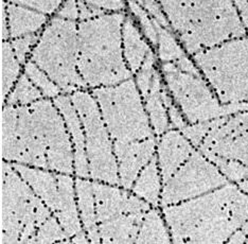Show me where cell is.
Wrapping results in <instances>:
<instances>
[{"instance_id":"obj_19","label":"cell","mask_w":248,"mask_h":244,"mask_svg":"<svg viewBox=\"0 0 248 244\" xmlns=\"http://www.w3.org/2000/svg\"><path fill=\"white\" fill-rule=\"evenodd\" d=\"M123 56L132 75H136L150 53L151 44L140 30L134 17L126 13L122 28Z\"/></svg>"},{"instance_id":"obj_32","label":"cell","mask_w":248,"mask_h":244,"mask_svg":"<svg viewBox=\"0 0 248 244\" xmlns=\"http://www.w3.org/2000/svg\"><path fill=\"white\" fill-rule=\"evenodd\" d=\"M127 8L129 10V14L136 20L144 37L148 39L153 49L156 50L157 45H158V35H157L154 20L138 1H128Z\"/></svg>"},{"instance_id":"obj_23","label":"cell","mask_w":248,"mask_h":244,"mask_svg":"<svg viewBox=\"0 0 248 244\" xmlns=\"http://www.w3.org/2000/svg\"><path fill=\"white\" fill-rule=\"evenodd\" d=\"M7 11L11 39L38 33L48 20L45 14L22 7L14 1L7 3Z\"/></svg>"},{"instance_id":"obj_35","label":"cell","mask_w":248,"mask_h":244,"mask_svg":"<svg viewBox=\"0 0 248 244\" xmlns=\"http://www.w3.org/2000/svg\"><path fill=\"white\" fill-rule=\"evenodd\" d=\"M39 33L29 34V35L14 38L11 41V46L14 51V53L17 58L20 65H26L27 58L31 55L33 49L36 46V44L39 41Z\"/></svg>"},{"instance_id":"obj_33","label":"cell","mask_w":248,"mask_h":244,"mask_svg":"<svg viewBox=\"0 0 248 244\" xmlns=\"http://www.w3.org/2000/svg\"><path fill=\"white\" fill-rule=\"evenodd\" d=\"M158 68L159 65L157 54L156 52H154V50H151L148 56H146L145 61L143 62L141 68L135 75V82H136L138 90L140 95H141L142 99H144L148 96L152 83H153L155 72Z\"/></svg>"},{"instance_id":"obj_28","label":"cell","mask_w":248,"mask_h":244,"mask_svg":"<svg viewBox=\"0 0 248 244\" xmlns=\"http://www.w3.org/2000/svg\"><path fill=\"white\" fill-rule=\"evenodd\" d=\"M154 24L156 27L157 35H158V45H157L155 52L160 64L174 63V62L184 58L185 55H188L172 30L161 27L155 20Z\"/></svg>"},{"instance_id":"obj_25","label":"cell","mask_w":248,"mask_h":244,"mask_svg":"<svg viewBox=\"0 0 248 244\" xmlns=\"http://www.w3.org/2000/svg\"><path fill=\"white\" fill-rule=\"evenodd\" d=\"M18 110L16 106L1 107V156L4 162L20 163L22 150L17 136Z\"/></svg>"},{"instance_id":"obj_42","label":"cell","mask_w":248,"mask_h":244,"mask_svg":"<svg viewBox=\"0 0 248 244\" xmlns=\"http://www.w3.org/2000/svg\"><path fill=\"white\" fill-rule=\"evenodd\" d=\"M71 242L72 243H88V242H90V240L86 234V231L83 229L82 231L78 232L76 236H73L71 238Z\"/></svg>"},{"instance_id":"obj_21","label":"cell","mask_w":248,"mask_h":244,"mask_svg":"<svg viewBox=\"0 0 248 244\" xmlns=\"http://www.w3.org/2000/svg\"><path fill=\"white\" fill-rule=\"evenodd\" d=\"M163 84H165V81H163L160 68H158L155 72L150 92L143 99L146 114H148L156 138L172 129L168 115V110L162 99Z\"/></svg>"},{"instance_id":"obj_18","label":"cell","mask_w":248,"mask_h":244,"mask_svg":"<svg viewBox=\"0 0 248 244\" xmlns=\"http://www.w3.org/2000/svg\"><path fill=\"white\" fill-rule=\"evenodd\" d=\"M12 166L27 181L36 195L46 204L52 213H55L60 204V191L56 174L45 171L42 168L27 166V164L12 163Z\"/></svg>"},{"instance_id":"obj_17","label":"cell","mask_w":248,"mask_h":244,"mask_svg":"<svg viewBox=\"0 0 248 244\" xmlns=\"http://www.w3.org/2000/svg\"><path fill=\"white\" fill-rule=\"evenodd\" d=\"M56 178H58L60 191V204L58 211L53 214L71 239L78 232L84 229L76 201V180L70 177V174L60 173L56 174Z\"/></svg>"},{"instance_id":"obj_22","label":"cell","mask_w":248,"mask_h":244,"mask_svg":"<svg viewBox=\"0 0 248 244\" xmlns=\"http://www.w3.org/2000/svg\"><path fill=\"white\" fill-rule=\"evenodd\" d=\"M76 194L83 228L86 231L90 242L100 243L101 237L97 221V212H95L94 192L92 181L86 179L78 178L76 179Z\"/></svg>"},{"instance_id":"obj_41","label":"cell","mask_w":248,"mask_h":244,"mask_svg":"<svg viewBox=\"0 0 248 244\" xmlns=\"http://www.w3.org/2000/svg\"><path fill=\"white\" fill-rule=\"evenodd\" d=\"M245 30L248 33V1H233Z\"/></svg>"},{"instance_id":"obj_8","label":"cell","mask_w":248,"mask_h":244,"mask_svg":"<svg viewBox=\"0 0 248 244\" xmlns=\"http://www.w3.org/2000/svg\"><path fill=\"white\" fill-rule=\"evenodd\" d=\"M70 99L85 132L90 178L114 186L120 185L114 141L107 130L98 102L85 89L72 93Z\"/></svg>"},{"instance_id":"obj_30","label":"cell","mask_w":248,"mask_h":244,"mask_svg":"<svg viewBox=\"0 0 248 244\" xmlns=\"http://www.w3.org/2000/svg\"><path fill=\"white\" fill-rule=\"evenodd\" d=\"M208 160L218 168L219 171L230 183L238 184L239 181L248 179V166L233 160L217 156L212 153H202Z\"/></svg>"},{"instance_id":"obj_15","label":"cell","mask_w":248,"mask_h":244,"mask_svg":"<svg viewBox=\"0 0 248 244\" xmlns=\"http://www.w3.org/2000/svg\"><path fill=\"white\" fill-rule=\"evenodd\" d=\"M156 156L163 184L187 162L195 147L178 130L171 129L157 137Z\"/></svg>"},{"instance_id":"obj_12","label":"cell","mask_w":248,"mask_h":244,"mask_svg":"<svg viewBox=\"0 0 248 244\" xmlns=\"http://www.w3.org/2000/svg\"><path fill=\"white\" fill-rule=\"evenodd\" d=\"M197 150L248 166V111L223 117Z\"/></svg>"},{"instance_id":"obj_29","label":"cell","mask_w":248,"mask_h":244,"mask_svg":"<svg viewBox=\"0 0 248 244\" xmlns=\"http://www.w3.org/2000/svg\"><path fill=\"white\" fill-rule=\"evenodd\" d=\"M43 98L44 95L42 94L41 90L31 82L26 73H22L19 77L18 81L16 82L12 92L10 93L4 105H11L16 107L28 106L34 103L36 101L42 100Z\"/></svg>"},{"instance_id":"obj_5","label":"cell","mask_w":248,"mask_h":244,"mask_svg":"<svg viewBox=\"0 0 248 244\" xmlns=\"http://www.w3.org/2000/svg\"><path fill=\"white\" fill-rule=\"evenodd\" d=\"M35 63L65 93L88 88L78 70V24L54 16L33 49Z\"/></svg>"},{"instance_id":"obj_16","label":"cell","mask_w":248,"mask_h":244,"mask_svg":"<svg viewBox=\"0 0 248 244\" xmlns=\"http://www.w3.org/2000/svg\"><path fill=\"white\" fill-rule=\"evenodd\" d=\"M54 105L63 116L67 130L71 136L73 154H75V173L78 178L88 179L89 164L86 153V139L85 132L78 112L70 99V96L60 95L53 99Z\"/></svg>"},{"instance_id":"obj_20","label":"cell","mask_w":248,"mask_h":244,"mask_svg":"<svg viewBox=\"0 0 248 244\" xmlns=\"http://www.w3.org/2000/svg\"><path fill=\"white\" fill-rule=\"evenodd\" d=\"M144 214H121L99 224L101 242L136 243Z\"/></svg>"},{"instance_id":"obj_11","label":"cell","mask_w":248,"mask_h":244,"mask_svg":"<svg viewBox=\"0 0 248 244\" xmlns=\"http://www.w3.org/2000/svg\"><path fill=\"white\" fill-rule=\"evenodd\" d=\"M29 107L33 121L46 146L49 170L62 174L75 173L72 140L58 107L48 99L36 101Z\"/></svg>"},{"instance_id":"obj_38","label":"cell","mask_w":248,"mask_h":244,"mask_svg":"<svg viewBox=\"0 0 248 244\" xmlns=\"http://www.w3.org/2000/svg\"><path fill=\"white\" fill-rule=\"evenodd\" d=\"M56 16L60 17L62 19L76 21L77 19H80V14H78V7L77 1H66L61 5Z\"/></svg>"},{"instance_id":"obj_2","label":"cell","mask_w":248,"mask_h":244,"mask_svg":"<svg viewBox=\"0 0 248 244\" xmlns=\"http://www.w3.org/2000/svg\"><path fill=\"white\" fill-rule=\"evenodd\" d=\"M188 55L248 35L233 1H159Z\"/></svg>"},{"instance_id":"obj_43","label":"cell","mask_w":248,"mask_h":244,"mask_svg":"<svg viewBox=\"0 0 248 244\" xmlns=\"http://www.w3.org/2000/svg\"><path fill=\"white\" fill-rule=\"evenodd\" d=\"M236 185H238V187L242 191L245 192L246 195H248V179L242 180V181H239Z\"/></svg>"},{"instance_id":"obj_10","label":"cell","mask_w":248,"mask_h":244,"mask_svg":"<svg viewBox=\"0 0 248 244\" xmlns=\"http://www.w3.org/2000/svg\"><path fill=\"white\" fill-rule=\"evenodd\" d=\"M230 181L202 153L195 149L173 177L163 184L160 206L174 205L217 190Z\"/></svg>"},{"instance_id":"obj_40","label":"cell","mask_w":248,"mask_h":244,"mask_svg":"<svg viewBox=\"0 0 248 244\" xmlns=\"http://www.w3.org/2000/svg\"><path fill=\"white\" fill-rule=\"evenodd\" d=\"M9 38H10V30H9L7 2L1 1V42H8Z\"/></svg>"},{"instance_id":"obj_27","label":"cell","mask_w":248,"mask_h":244,"mask_svg":"<svg viewBox=\"0 0 248 244\" xmlns=\"http://www.w3.org/2000/svg\"><path fill=\"white\" fill-rule=\"evenodd\" d=\"M21 66L9 42H1V107L18 81Z\"/></svg>"},{"instance_id":"obj_31","label":"cell","mask_w":248,"mask_h":244,"mask_svg":"<svg viewBox=\"0 0 248 244\" xmlns=\"http://www.w3.org/2000/svg\"><path fill=\"white\" fill-rule=\"evenodd\" d=\"M25 73L31 82L41 90L44 97L54 99L62 94V89L48 77L47 73L30 60L25 65Z\"/></svg>"},{"instance_id":"obj_34","label":"cell","mask_w":248,"mask_h":244,"mask_svg":"<svg viewBox=\"0 0 248 244\" xmlns=\"http://www.w3.org/2000/svg\"><path fill=\"white\" fill-rule=\"evenodd\" d=\"M53 242H71V239L62 228L55 215H51L39 226L34 240V243Z\"/></svg>"},{"instance_id":"obj_9","label":"cell","mask_w":248,"mask_h":244,"mask_svg":"<svg viewBox=\"0 0 248 244\" xmlns=\"http://www.w3.org/2000/svg\"><path fill=\"white\" fill-rule=\"evenodd\" d=\"M166 86L188 124L225 117L224 105L204 76L180 70L174 63L159 65Z\"/></svg>"},{"instance_id":"obj_36","label":"cell","mask_w":248,"mask_h":244,"mask_svg":"<svg viewBox=\"0 0 248 244\" xmlns=\"http://www.w3.org/2000/svg\"><path fill=\"white\" fill-rule=\"evenodd\" d=\"M138 2L146 11V12L149 13V15L152 17V18L158 22L161 27L166 28V29H169V30H172L170 22L168 20L166 13L163 12L160 2L158 1H138Z\"/></svg>"},{"instance_id":"obj_24","label":"cell","mask_w":248,"mask_h":244,"mask_svg":"<svg viewBox=\"0 0 248 244\" xmlns=\"http://www.w3.org/2000/svg\"><path fill=\"white\" fill-rule=\"evenodd\" d=\"M162 188V177L158 162H157V156L155 155L139 173L132 187V192L148 202L152 207H159Z\"/></svg>"},{"instance_id":"obj_4","label":"cell","mask_w":248,"mask_h":244,"mask_svg":"<svg viewBox=\"0 0 248 244\" xmlns=\"http://www.w3.org/2000/svg\"><path fill=\"white\" fill-rule=\"evenodd\" d=\"M52 211L8 162L1 161V243H34Z\"/></svg>"},{"instance_id":"obj_39","label":"cell","mask_w":248,"mask_h":244,"mask_svg":"<svg viewBox=\"0 0 248 244\" xmlns=\"http://www.w3.org/2000/svg\"><path fill=\"white\" fill-rule=\"evenodd\" d=\"M89 3L103 10L107 14L124 12L127 5L125 1H89Z\"/></svg>"},{"instance_id":"obj_6","label":"cell","mask_w":248,"mask_h":244,"mask_svg":"<svg viewBox=\"0 0 248 244\" xmlns=\"http://www.w3.org/2000/svg\"><path fill=\"white\" fill-rule=\"evenodd\" d=\"M191 58L222 105L248 102V35Z\"/></svg>"},{"instance_id":"obj_3","label":"cell","mask_w":248,"mask_h":244,"mask_svg":"<svg viewBox=\"0 0 248 244\" xmlns=\"http://www.w3.org/2000/svg\"><path fill=\"white\" fill-rule=\"evenodd\" d=\"M238 185L228 183L206 195L161 211L174 243H224L240 229L231 209Z\"/></svg>"},{"instance_id":"obj_7","label":"cell","mask_w":248,"mask_h":244,"mask_svg":"<svg viewBox=\"0 0 248 244\" xmlns=\"http://www.w3.org/2000/svg\"><path fill=\"white\" fill-rule=\"evenodd\" d=\"M92 94L112 140L129 143L155 137L133 78L115 86L92 89Z\"/></svg>"},{"instance_id":"obj_26","label":"cell","mask_w":248,"mask_h":244,"mask_svg":"<svg viewBox=\"0 0 248 244\" xmlns=\"http://www.w3.org/2000/svg\"><path fill=\"white\" fill-rule=\"evenodd\" d=\"M170 229L163 218L162 211L152 207L145 213L140 226L136 243H171Z\"/></svg>"},{"instance_id":"obj_37","label":"cell","mask_w":248,"mask_h":244,"mask_svg":"<svg viewBox=\"0 0 248 244\" xmlns=\"http://www.w3.org/2000/svg\"><path fill=\"white\" fill-rule=\"evenodd\" d=\"M22 7L34 10L42 14H52L56 10L59 11L62 1H14Z\"/></svg>"},{"instance_id":"obj_1","label":"cell","mask_w":248,"mask_h":244,"mask_svg":"<svg viewBox=\"0 0 248 244\" xmlns=\"http://www.w3.org/2000/svg\"><path fill=\"white\" fill-rule=\"evenodd\" d=\"M126 13H110L78 24V70L88 88L115 86L132 79L123 56Z\"/></svg>"},{"instance_id":"obj_13","label":"cell","mask_w":248,"mask_h":244,"mask_svg":"<svg viewBox=\"0 0 248 244\" xmlns=\"http://www.w3.org/2000/svg\"><path fill=\"white\" fill-rule=\"evenodd\" d=\"M98 224L121 214H144L152 206L134 195L131 190L120 189L94 180L93 183Z\"/></svg>"},{"instance_id":"obj_14","label":"cell","mask_w":248,"mask_h":244,"mask_svg":"<svg viewBox=\"0 0 248 244\" xmlns=\"http://www.w3.org/2000/svg\"><path fill=\"white\" fill-rule=\"evenodd\" d=\"M156 137L129 143L114 141V152L122 188L132 190L139 173L156 155Z\"/></svg>"}]
</instances>
